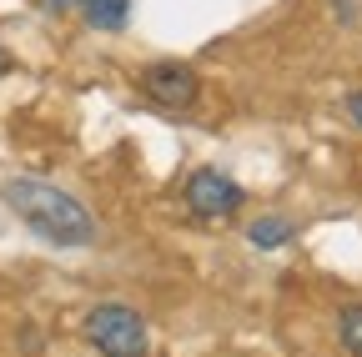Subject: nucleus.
<instances>
[{"label": "nucleus", "instance_id": "f257e3e1", "mask_svg": "<svg viewBox=\"0 0 362 357\" xmlns=\"http://www.w3.org/2000/svg\"><path fill=\"white\" fill-rule=\"evenodd\" d=\"M0 201L51 247H90L96 242V216H90V206L81 197H71L66 187L45 182V176H6V182H0Z\"/></svg>", "mask_w": 362, "mask_h": 357}, {"label": "nucleus", "instance_id": "f03ea898", "mask_svg": "<svg viewBox=\"0 0 362 357\" xmlns=\"http://www.w3.org/2000/svg\"><path fill=\"white\" fill-rule=\"evenodd\" d=\"M86 342L101 357H146L151 352V332L146 317L131 302H96L86 312Z\"/></svg>", "mask_w": 362, "mask_h": 357}, {"label": "nucleus", "instance_id": "7ed1b4c3", "mask_svg": "<svg viewBox=\"0 0 362 357\" xmlns=\"http://www.w3.org/2000/svg\"><path fill=\"white\" fill-rule=\"evenodd\" d=\"M181 197H187V211H192L197 221H226V216L242 211V187H237L226 171H216V166L192 171L187 187H181Z\"/></svg>", "mask_w": 362, "mask_h": 357}, {"label": "nucleus", "instance_id": "20e7f679", "mask_svg": "<svg viewBox=\"0 0 362 357\" xmlns=\"http://www.w3.org/2000/svg\"><path fill=\"white\" fill-rule=\"evenodd\" d=\"M141 91H146V101H156L166 111H187L202 96V81H197L192 66H181V61H151L141 71Z\"/></svg>", "mask_w": 362, "mask_h": 357}, {"label": "nucleus", "instance_id": "39448f33", "mask_svg": "<svg viewBox=\"0 0 362 357\" xmlns=\"http://www.w3.org/2000/svg\"><path fill=\"white\" fill-rule=\"evenodd\" d=\"M136 0H76V11L86 16L90 30H126Z\"/></svg>", "mask_w": 362, "mask_h": 357}, {"label": "nucleus", "instance_id": "423d86ee", "mask_svg": "<svg viewBox=\"0 0 362 357\" xmlns=\"http://www.w3.org/2000/svg\"><path fill=\"white\" fill-rule=\"evenodd\" d=\"M292 237H297V227H292L287 216H257L252 227H247V242H252V247H262V252H272V247H287Z\"/></svg>", "mask_w": 362, "mask_h": 357}, {"label": "nucleus", "instance_id": "0eeeda50", "mask_svg": "<svg viewBox=\"0 0 362 357\" xmlns=\"http://www.w3.org/2000/svg\"><path fill=\"white\" fill-rule=\"evenodd\" d=\"M337 332H342V347L352 357H362V302L342 307V317H337Z\"/></svg>", "mask_w": 362, "mask_h": 357}, {"label": "nucleus", "instance_id": "6e6552de", "mask_svg": "<svg viewBox=\"0 0 362 357\" xmlns=\"http://www.w3.org/2000/svg\"><path fill=\"white\" fill-rule=\"evenodd\" d=\"M347 116H352V126L362 131V91H352V96H347Z\"/></svg>", "mask_w": 362, "mask_h": 357}, {"label": "nucleus", "instance_id": "1a4fd4ad", "mask_svg": "<svg viewBox=\"0 0 362 357\" xmlns=\"http://www.w3.org/2000/svg\"><path fill=\"white\" fill-rule=\"evenodd\" d=\"M45 11H56V16L61 11H76V0H45Z\"/></svg>", "mask_w": 362, "mask_h": 357}, {"label": "nucleus", "instance_id": "9d476101", "mask_svg": "<svg viewBox=\"0 0 362 357\" xmlns=\"http://www.w3.org/2000/svg\"><path fill=\"white\" fill-rule=\"evenodd\" d=\"M11 66H16V56H11L6 46H0V76H11Z\"/></svg>", "mask_w": 362, "mask_h": 357}]
</instances>
